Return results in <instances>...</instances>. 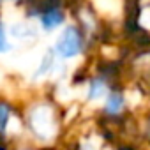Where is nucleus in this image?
<instances>
[{
  "mask_svg": "<svg viewBox=\"0 0 150 150\" xmlns=\"http://www.w3.org/2000/svg\"><path fill=\"white\" fill-rule=\"evenodd\" d=\"M83 37L76 27H65L55 44V53L62 58H74L81 53Z\"/></svg>",
  "mask_w": 150,
  "mask_h": 150,
  "instance_id": "nucleus-1",
  "label": "nucleus"
},
{
  "mask_svg": "<svg viewBox=\"0 0 150 150\" xmlns=\"http://www.w3.org/2000/svg\"><path fill=\"white\" fill-rule=\"evenodd\" d=\"M30 124H32V129L35 134L39 136H48L50 131H51V115H50V110L48 108H37L34 110L32 113V118H30Z\"/></svg>",
  "mask_w": 150,
  "mask_h": 150,
  "instance_id": "nucleus-2",
  "label": "nucleus"
},
{
  "mask_svg": "<svg viewBox=\"0 0 150 150\" xmlns=\"http://www.w3.org/2000/svg\"><path fill=\"white\" fill-rule=\"evenodd\" d=\"M39 23H41V27L46 32H51V30H55L57 27H60L64 23V13L60 9H50V11H46L41 16V21Z\"/></svg>",
  "mask_w": 150,
  "mask_h": 150,
  "instance_id": "nucleus-3",
  "label": "nucleus"
},
{
  "mask_svg": "<svg viewBox=\"0 0 150 150\" xmlns=\"http://www.w3.org/2000/svg\"><path fill=\"white\" fill-rule=\"evenodd\" d=\"M125 106V99L120 92H110L106 96V103H104V111L110 115H118Z\"/></svg>",
  "mask_w": 150,
  "mask_h": 150,
  "instance_id": "nucleus-4",
  "label": "nucleus"
},
{
  "mask_svg": "<svg viewBox=\"0 0 150 150\" xmlns=\"http://www.w3.org/2000/svg\"><path fill=\"white\" fill-rule=\"evenodd\" d=\"M11 34L16 39H30V37L35 35V30H34L32 25H28L25 21H20V23H16V25L11 27Z\"/></svg>",
  "mask_w": 150,
  "mask_h": 150,
  "instance_id": "nucleus-5",
  "label": "nucleus"
},
{
  "mask_svg": "<svg viewBox=\"0 0 150 150\" xmlns=\"http://www.w3.org/2000/svg\"><path fill=\"white\" fill-rule=\"evenodd\" d=\"M104 96H106V83L101 78H94L90 81V87H88V99L97 101V99H101Z\"/></svg>",
  "mask_w": 150,
  "mask_h": 150,
  "instance_id": "nucleus-6",
  "label": "nucleus"
},
{
  "mask_svg": "<svg viewBox=\"0 0 150 150\" xmlns=\"http://www.w3.org/2000/svg\"><path fill=\"white\" fill-rule=\"evenodd\" d=\"M55 50H48L41 60V65L37 67V76H44V74H50V71L55 65Z\"/></svg>",
  "mask_w": 150,
  "mask_h": 150,
  "instance_id": "nucleus-7",
  "label": "nucleus"
},
{
  "mask_svg": "<svg viewBox=\"0 0 150 150\" xmlns=\"http://www.w3.org/2000/svg\"><path fill=\"white\" fill-rule=\"evenodd\" d=\"M11 118V110L6 103H0V131H6L7 125H9V120Z\"/></svg>",
  "mask_w": 150,
  "mask_h": 150,
  "instance_id": "nucleus-8",
  "label": "nucleus"
},
{
  "mask_svg": "<svg viewBox=\"0 0 150 150\" xmlns=\"http://www.w3.org/2000/svg\"><path fill=\"white\" fill-rule=\"evenodd\" d=\"M9 50H11V46H9V42H7L6 30H4L2 25H0V53H7Z\"/></svg>",
  "mask_w": 150,
  "mask_h": 150,
  "instance_id": "nucleus-9",
  "label": "nucleus"
}]
</instances>
